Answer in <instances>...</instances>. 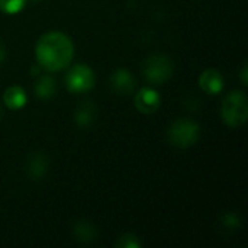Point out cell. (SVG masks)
Returning a JSON list of instances; mask_svg holds the SVG:
<instances>
[{"instance_id": "1", "label": "cell", "mask_w": 248, "mask_h": 248, "mask_svg": "<svg viewBox=\"0 0 248 248\" xmlns=\"http://www.w3.org/2000/svg\"><path fill=\"white\" fill-rule=\"evenodd\" d=\"M38 65L46 71H61L67 68L74 57V44L62 32H48L42 35L35 46Z\"/></svg>"}, {"instance_id": "2", "label": "cell", "mask_w": 248, "mask_h": 248, "mask_svg": "<svg viewBox=\"0 0 248 248\" xmlns=\"http://www.w3.org/2000/svg\"><path fill=\"white\" fill-rule=\"evenodd\" d=\"M221 116L228 126L237 128L247 122L248 103L247 96L241 90L230 92L222 100Z\"/></svg>"}, {"instance_id": "3", "label": "cell", "mask_w": 248, "mask_h": 248, "mask_svg": "<svg viewBox=\"0 0 248 248\" xmlns=\"http://www.w3.org/2000/svg\"><path fill=\"white\" fill-rule=\"evenodd\" d=\"M174 62L166 54H151L142 64V74L150 84H163L171 78Z\"/></svg>"}, {"instance_id": "4", "label": "cell", "mask_w": 248, "mask_h": 248, "mask_svg": "<svg viewBox=\"0 0 248 248\" xmlns=\"http://www.w3.org/2000/svg\"><path fill=\"white\" fill-rule=\"evenodd\" d=\"M167 137L174 147L185 150L198 142L201 137V126L192 119H179L170 125Z\"/></svg>"}, {"instance_id": "5", "label": "cell", "mask_w": 248, "mask_h": 248, "mask_svg": "<svg viewBox=\"0 0 248 248\" xmlns=\"http://www.w3.org/2000/svg\"><path fill=\"white\" fill-rule=\"evenodd\" d=\"M94 71L87 64H76L65 76V86L68 92L83 94L94 87Z\"/></svg>"}, {"instance_id": "6", "label": "cell", "mask_w": 248, "mask_h": 248, "mask_svg": "<svg viewBox=\"0 0 248 248\" xmlns=\"http://www.w3.org/2000/svg\"><path fill=\"white\" fill-rule=\"evenodd\" d=\"M134 103H135V108L141 113L150 115V113H154L160 108L161 97H160V93L155 89H153V87H142L135 94Z\"/></svg>"}, {"instance_id": "7", "label": "cell", "mask_w": 248, "mask_h": 248, "mask_svg": "<svg viewBox=\"0 0 248 248\" xmlns=\"http://www.w3.org/2000/svg\"><path fill=\"white\" fill-rule=\"evenodd\" d=\"M110 87L115 93L118 94H131L135 87H137V78L134 77V74L126 70V68H118L112 73L110 78H109Z\"/></svg>"}, {"instance_id": "8", "label": "cell", "mask_w": 248, "mask_h": 248, "mask_svg": "<svg viewBox=\"0 0 248 248\" xmlns=\"http://www.w3.org/2000/svg\"><path fill=\"white\" fill-rule=\"evenodd\" d=\"M48 155L44 151H35L26 158V174L31 180H42L48 171Z\"/></svg>"}, {"instance_id": "9", "label": "cell", "mask_w": 248, "mask_h": 248, "mask_svg": "<svg viewBox=\"0 0 248 248\" xmlns=\"http://www.w3.org/2000/svg\"><path fill=\"white\" fill-rule=\"evenodd\" d=\"M199 86L206 94H218L224 89V77L221 71L208 68L199 76Z\"/></svg>"}, {"instance_id": "10", "label": "cell", "mask_w": 248, "mask_h": 248, "mask_svg": "<svg viewBox=\"0 0 248 248\" xmlns=\"http://www.w3.org/2000/svg\"><path fill=\"white\" fill-rule=\"evenodd\" d=\"M96 118V106L90 100H83L77 105L74 112V121L80 128H89Z\"/></svg>"}, {"instance_id": "11", "label": "cell", "mask_w": 248, "mask_h": 248, "mask_svg": "<svg viewBox=\"0 0 248 248\" xmlns=\"http://www.w3.org/2000/svg\"><path fill=\"white\" fill-rule=\"evenodd\" d=\"M35 94L41 100H49L57 93V81L51 74H42L35 83Z\"/></svg>"}, {"instance_id": "12", "label": "cell", "mask_w": 248, "mask_h": 248, "mask_svg": "<svg viewBox=\"0 0 248 248\" xmlns=\"http://www.w3.org/2000/svg\"><path fill=\"white\" fill-rule=\"evenodd\" d=\"M3 100L4 105L12 109V110H17L20 108H23L26 105V93L20 86H10L4 90L3 93Z\"/></svg>"}, {"instance_id": "13", "label": "cell", "mask_w": 248, "mask_h": 248, "mask_svg": "<svg viewBox=\"0 0 248 248\" xmlns=\"http://www.w3.org/2000/svg\"><path fill=\"white\" fill-rule=\"evenodd\" d=\"M73 234L77 241L83 244H90L96 240L97 231H96V227L90 221L80 219L73 225Z\"/></svg>"}, {"instance_id": "14", "label": "cell", "mask_w": 248, "mask_h": 248, "mask_svg": "<svg viewBox=\"0 0 248 248\" xmlns=\"http://www.w3.org/2000/svg\"><path fill=\"white\" fill-rule=\"evenodd\" d=\"M26 4V0H0V10L7 15L19 13Z\"/></svg>"}, {"instance_id": "15", "label": "cell", "mask_w": 248, "mask_h": 248, "mask_svg": "<svg viewBox=\"0 0 248 248\" xmlns=\"http://www.w3.org/2000/svg\"><path fill=\"white\" fill-rule=\"evenodd\" d=\"M115 246L118 248H140L141 247V241L134 234H124L118 238Z\"/></svg>"}, {"instance_id": "16", "label": "cell", "mask_w": 248, "mask_h": 248, "mask_svg": "<svg viewBox=\"0 0 248 248\" xmlns=\"http://www.w3.org/2000/svg\"><path fill=\"white\" fill-rule=\"evenodd\" d=\"M221 221H222V225L227 230H238L241 227V218L235 212H227V214H224L222 218H221Z\"/></svg>"}, {"instance_id": "17", "label": "cell", "mask_w": 248, "mask_h": 248, "mask_svg": "<svg viewBox=\"0 0 248 248\" xmlns=\"http://www.w3.org/2000/svg\"><path fill=\"white\" fill-rule=\"evenodd\" d=\"M240 77H241V83L246 86L248 83V68L247 65H244L243 67V70H241V74H240Z\"/></svg>"}, {"instance_id": "18", "label": "cell", "mask_w": 248, "mask_h": 248, "mask_svg": "<svg viewBox=\"0 0 248 248\" xmlns=\"http://www.w3.org/2000/svg\"><path fill=\"white\" fill-rule=\"evenodd\" d=\"M4 60H6V46H4V44L0 41V65L4 62Z\"/></svg>"}, {"instance_id": "19", "label": "cell", "mask_w": 248, "mask_h": 248, "mask_svg": "<svg viewBox=\"0 0 248 248\" xmlns=\"http://www.w3.org/2000/svg\"><path fill=\"white\" fill-rule=\"evenodd\" d=\"M32 3H38V1H41V0H31Z\"/></svg>"}, {"instance_id": "20", "label": "cell", "mask_w": 248, "mask_h": 248, "mask_svg": "<svg viewBox=\"0 0 248 248\" xmlns=\"http://www.w3.org/2000/svg\"><path fill=\"white\" fill-rule=\"evenodd\" d=\"M1 113H3V112H1V108H0V118H1Z\"/></svg>"}]
</instances>
